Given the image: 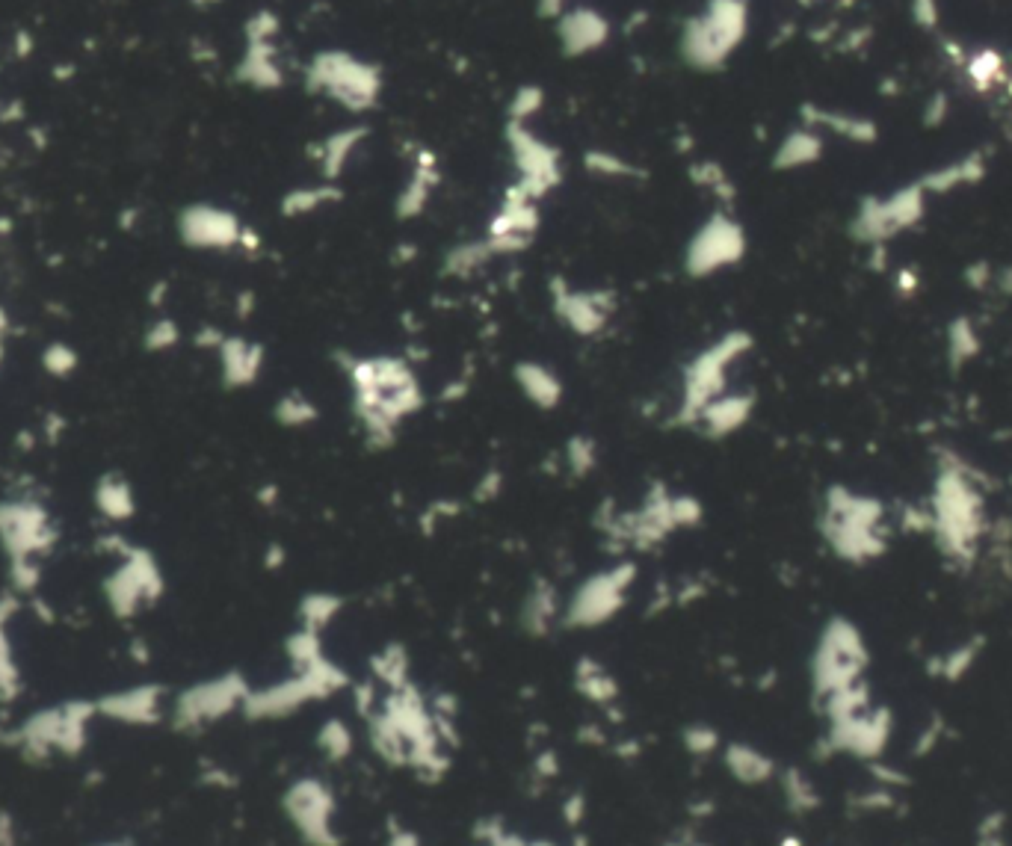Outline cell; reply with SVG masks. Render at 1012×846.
<instances>
[{
    "label": "cell",
    "instance_id": "40",
    "mask_svg": "<svg viewBox=\"0 0 1012 846\" xmlns=\"http://www.w3.org/2000/svg\"><path fill=\"white\" fill-rule=\"evenodd\" d=\"M391 846H418V841H415V835H409V832H400L397 838H391Z\"/></svg>",
    "mask_w": 1012,
    "mask_h": 846
},
{
    "label": "cell",
    "instance_id": "23",
    "mask_svg": "<svg viewBox=\"0 0 1012 846\" xmlns=\"http://www.w3.org/2000/svg\"><path fill=\"white\" fill-rule=\"evenodd\" d=\"M367 137L364 128H347V131H338L332 134L329 140L323 142L317 148V160H320V169L326 178H338L347 166V160L353 157V151L359 148V142Z\"/></svg>",
    "mask_w": 1012,
    "mask_h": 846
},
{
    "label": "cell",
    "instance_id": "21",
    "mask_svg": "<svg viewBox=\"0 0 1012 846\" xmlns=\"http://www.w3.org/2000/svg\"><path fill=\"white\" fill-rule=\"evenodd\" d=\"M575 687H578L583 699H589L595 705H610L619 696L616 678L598 660H592V657H583L578 663V669H575Z\"/></svg>",
    "mask_w": 1012,
    "mask_h": 846
},
{
    "label": "cell",
    "instance_id": "22",
    "mask_svg": "<svg viewBox=\"0 0 1012 846\" xmlns=\"http://www.w3.org/2000/svg\"><path fill=\"white\" fill-rule=\"evenodd\" d=\"M805 122L811 128H826V131H835L847 140L856 142H870L876 140V125L868 122V119H859V116H847V113H832V110H817V107H805L802 110Z\"/></svg>",
    "mask_w": 1012,
    "mask_h": 846
},
{
    "label": "cell",
    "instance_id": "36",
    "mask_svg": "<svg viewBox=\"0 0 1012 846\" xmlns=\"http://www.w3.org/2000/svg\"><path fill=\"white\" fill-rule=\"evenodd\" d=\"M725 764H728V770L734 773V776H740V778H749L755 776V770L758 773H764L761 767H764V761L752 752V749H746V746H728V752H725Z\"/></svg>",
    "mask_w": 1012,
    "mask_h": 846
},
{
    "label": "cell",
    "instance_id": "34",
    "mask_svg": "<svg viewBox=\"0 0 1012 846\" xmlns=\"http://www.w3.org/2000/svg\"><path fill=\"white\" fill-rule=\"evenodd\" d=\"M545 104V95L539 86H521L515 92V98L509 101V122L515 125H527V119H533Z\"/></svg>",
    "mask_w": 1012,
    "mask_h": 846
},
{
    "label": "cell",
    "instance_id": "10",
    "mask_svg": "<svg viewBox=\"0 0 1012 846\" xmlns=\"http://www.w3.org/2000/svg\"><path fill=\"white\" fill-rule=\"evenodd\" d=\"M551 302L560 323L578 338L601 335L616 311V296L610 290H575L563 279L551 282Z\"/></svg>",
    "mask_w": 1012,
    "mask_h": 846
},
{
    "label": "cell",
    "instance_id": "14",
    "mask_svg": "<svg viewBox=\"0 0 1012 846\" xmlns=\"http://www.w3.org/2000/svg\"><path fill=\"white\" fill-rule=\"evenodd\" d=\"M184 234L196 246H211V249H228L243 240L240 222L228 211L217 208H193L184 216Z\"/></svg>",
    "mask_w": 1012,
    "mask_h": 846
},
{
    "label": "cell",
    "instance_id": "31",
    "mask_svg": "<svg viewBox=\"0 0 1012 846\" xmlns=\"http://www.w3.org/2000/svg\"><path fill=\"white\" fill-rule=\"evenodd\" d=\"M276 418L285 423V426H308L320 418V409L299 391L293 394H285L276 406Z\"/></svg>",
    "mask_w": 1012,
    "mask_h": 846
},
{
    "label": "cell",
    "instance_id": "35",
    "mask_svg": "<svg viewBox=\"0 0 1012 846\" xmlns=\"http://www.w3.org/2000/svg\"><path fill=\"white\" fill-rule=\"evenodd\" d=\"M586 169L595 172V175H604V178H628V175H634V166L625 163L622 157L610 154V151H589L586 154Z\"/></svg>",
    "mask_w": 1012,
    "mask_h": 846
},
{
    "label": "cell",
    "instance_id": "37",
    "mask_svg": "<svg viewBox=\"0 0 1012 846\" xmlns=\"http://www.w3.org/2000/svg\"><path fill=\"white\" fill-rule=\"evenodd\" d=\"M684 743H687V749H690V752H696V755H708V752H714V749H717V734H714L708 725H690V728L684 731Z\"/></svg>",
    "mask_w": 1012,
    "mask_h": 846
},
{
    "label": "cell",
    "instance_id": "20",
    "mask_svg": "<svg viewBox=\"0 0 1012 846\" xmlns=\"http://www.w3.org/2000/svg\"><path fill=\"white\" fill-rule=\"evenodd\" d=\"M557 616H560V601H557L554 586L545 583V580H536V586L530 589V595L524 601V613H521L524 628L536 636L548 634Z\"/></svg>",
    "mask_w": 1012,
    "mask_h": 846
},
{
    "label": "cell",
    "instance_id": "12",
    "mask_svg": "<svg viewBox=\"0 0 1012 846\" xmlns=\"http://www.w3.org/2000/svg\"><path fill=\"white\" fill-rule=\"evenodd\" d=\"M921 213H924L921 187L900 190L897 196H891L885 202L868 199L856 216V234L862 240H885L894 231H903L906 225H912Z\"/></svg>",
    "mask_w": 1012,
    "mask_h": 846
},
{
    "label": "cell",
    "instance_id": "16",
    "mask_svg": "<svg viewBox=\"0 0 1012 846\" xmlns=\"http://www.w3.org/2000/svg\"><path fill=\"white\" fill-rule=\"evenodd\" d=\"M515 385L524 394L527 403H533L536 409H557L563 403V379L542 361H518L515 370Z\"/></svg>",
    "mask_w": 1012,
    "mask_h": 846
},
{
    "label": "cell",
    "instance_id": "1",
    "mask_svg": "<svg viewBox=\"0 0 1012 846\" xmlns=\"http://www.w3.org/2000/svg\"><path fill=\"white\" fill-rule=\"evenodd\" d=\"M353 412L373 447H388L403 421L424 409V388L415 370L397 355L350 361Z\"/></svg>",
    "mask_w": 1012,
    "mask_h": 846
},
{
    "label": "cell",
    "instance_id": "27",
    "mask_svg": "<svg viewBox=\"0 0 1012 846\" xmlns=\"http://www.w3.org/2000/svg\"><path fill=\"white\" fill-rule=\"evenodd\" d=\"M370 669L388 690H397V687L409 684V657L400 645H385L370 660Z\"/></svg>",
    "mask_w": 1012,
    "mask_h": 846
},
{
    "label": "cell",
    "instance_id": "28",
    "mask_svg": "<svg viewBox=\"0 0 1012 846\" xmlns=\"http://www.w3.org/2000/svg\"><path fill=\"white\" fill-rule=\"evenodd\" d=\"M489 258H492V249H489L486 240L462 243V246H456V249L444 258V273H450V276H471V273L480 270Z\"/></svg>",
    "mask_w": 1012,
    "mask_h": 846
},
{
    "label": "cell",
    "instance_id": "19",
    "mask_svg": "<svg viewBox=\"0 0 1012 846\" xmlns=\"http://www.w3.org/2000/svg\"><path fill=\"white\" fill-rule=\"evenodd\" d=\"M222 370H225V379L231 385H249L258 379L261 367H264V350L258 344H249V341H240V338H231L225 341L222 347Z\"/></svg>",
    "mask_w": 1012,
    "mask_h": 846
},
{
    "label": "cell",
    "instance_id": "30",
    "mask_svg": "<svg viewBox=\"0 0 1012 846\" xmlns=\"http://www.w3.org/2000/svg\"><path fill=\"white\" fill-rule=\"evenodd\" d=\"M317 746L323 749L326 758L341 761V758H347L353 752V734H350V728L341 719H329L320 728V734H317Z\"/></svg>",
    "mask_w": 1012,
    "mask_h": 846
},
{
    "label": "cell",
    "instance_id": "6",
    "mask_svg": "<svg viewBox=\"0 0 1012 846\" xmlns=\"http://www.w3.org/2000/svg\"><path fill=\"white\" fill-rule=\"evenodd\" d=\"M634 580H637V565L634 563H619L586 577L563 610L566 625L569 628L607 625L625 607Z\"/></svg>",
    "mask_w": 1012,
    "mask_h": 846
},
{
    "label": "cell",
    "instance_id": "7",
    "mask_svg": "<svg viewBox=\"0 0 1012 846\" xmlns=\"http://www.w3.org/2000/svg\"><path fill=\"white\" fill-rule=\"evenodd\" d=\"M746 252V234L740 222H734L728 213H714L690 240L684 255V270L693 279H708L720 270L734 267Z\"/></svg>",
    "mask_w": 1012,
    "mask_h": 846
},
{
    "label": "cell",
    "instance_id": "5",
    "mask_svg": "<svg viewBox=\"0 0 1012 846\" xmlns=\"http://www.w3.org/2000/svg\"><path fill=\"white\" fill-rule=\"evenodd\" d=\"M308 86L335 104L362 113L370 110L382 95V74L376 66L356 60L344 51H323L308 66Z\"/></svg>",
    "mask_w": 1012,
    "mask_h": 846
},
{
    "label": "cell",
    "instance_id": "18",
    "mask_svg": "<svg viewBox=\"0 0 1012 846\" xmlns=\"http://www.w3.org/2000/svg\"><path fill=\"white\" fill-rule=\"evenodd\" d=\"M435 184H438L435 157L430 151H421V154H418V163H415V172H412V181L406 184V190H403L400 199H397V213H400L403 219L418 216V213L427 208Z\"/></svg>",
    "mask_w": 1012,
    "mask_h": 846
},
{
    "label": "cell",
    "instance_id": "11",
    "mask_svg": "<svg viewBox=\"0 0 1012 846\" xmlns=\"http://www.w3.org/2000/svg\"><path fill=\"white\" fill-rule=\"evenodd\" d=\"M539 231V211H536V199H530L527 193H521L515 184L506 190L504 205L495 213L486 243L492 249V255H512L521 252L533 243Z\"/></svg>",
    "mask_w": 1012,
    "mask_h": 846
},
{
    "label": "cell",
    "instance_id": "15",
    "mask_svg": "<svg viewBox=\"0 0 1012 846\" xmlns=\"http://www.w3.org/2000/svg\"><path fill=\"white\" fill-rule=\"evenodd\" d=\"M610 36V24L595 9H572L560 18V42L569 57H583L598 51Z\"/></svg>",
    "mask_w": 1012,
    "mask_h": 846
},
{
    "label": "cell",
    "instance_id": "17",
    "mask_svg": "<svg viewBox=\"0 0 1012 846\" xmlns=\"http://www.w3.org/2000/svg\"><path fill=\"white\" fill-rule=\"evenodd\" d=\"M752 406H755L752 394H728L725 391L723 397H717L714 403H708L702 409V415L696 418L693 426L708 438H725L749 421Z\"/></svg>",
    "mask_w": 1012,
    "mask_h": 846
},
{
    "label": "cell",
    "instance_id": "3",
    "mask_svg": "<svg viewBox=\"0 0 1012 846\" xmlns=\"http://www.w3.org/2000/svg\"><path fill=\"white\" fill-rule=\"evenodd\" d=\"M749 347H752V338L746 332H725L720 341H714L711 347H705L702 353L690 358L681 376V400H678L675 423L693 426L708 403L723 397L728 391V370L749 353Z\"/></svg>",
    "mask_w": 1012,
    "mask_h": 846
},
{
    "label": "cell",
    "instance_id": "29",
    "mask_svg": "<svg viewBox=\"0 0 1012 846\" xmlns=\"http://www.w3.org/2000/svg\"><path fill=\"white\" fill-rule=\"evenodd\" d=\"M338 199H341V190H335V187H302V190L290 193L282 211H285V216H302V213L320 211L323 205H332Z\"/></svg>",
    "mask_w": 1012,
    "mask_h": 846
},
{
    "label": "cell",
    "instance_id": "9",
    "mask_svg": "<svg viewBox=\"0 0 1012 846\" xmlns=\"http://www.w3.org/2000/svg\"><path fill=\"white\" fill-rule=\"evenodd\" d=\"M335 808V793L320 778H299L285 796L290 823L311 846H338Z\"/></svg>",
    "mask_w": 1012,
    "mask_h": 846
},
{
    "label": "cell",
    "instance_id": "24",
    "mask_svg": "<svg viewBox=\"0 0 1012 846\" xmlns=\"http://www.w3.org/2000/svg\"><path fill=\"white\" fill-rule=\"evenodd\" d=\"M820 154H823V140L811 128H802V131H794L782 140L773 166L776 169H799V166L814 163Z\"/></svg>",
    "mask_w": 1012,
    "mask_h": 846
},
{
    "label": "cell",
    "instance_id": "39",
    "mask_svg": "<svg viewBox=\"0 0 1012 846\" xmlns=\"http://www.w3.org/2000/svg\"><path fill=\"white\" fill-rule=\"evenodd\" d=\"M539 6H542L545 15H560L563 12V0H539Z\"/></svg>",
    "mask_w": 1012,
    "mask_h": 846
},
{
    "label": "cell",
    "instance_id": "4",
    "mask_svg": "<svg viewBox=\"0 0 1012 846\" xmlns=\"http://www.w3.org/2000/svg\"><path fill=\"white\" fill-rule=\"evenodd\" d=\"M746 27V0H711L702 15L687 21L681 36V54L693 69H720L746 39Z\"/></svg>",
    "mask_w": 1012,
    "mask_h": 846
},
{
    "label": "cell",
    "instance_id": "38",
    "mask_svg": "<svg viewBox=\"0 0 1012 846\" xmlns=\"http://www.w3.org/2000/svg\"><path fill=\"white\" fill-rule=\"evenodd\" d=\"M912 18L924 30H939V0H912Z\"/></svg>",
    "mask_w": 1012,
    "mask_h": 846
},
{
    "label": "cell",
    "instance_id": "2",
    "mask_svg": "<svg viewBox=\"0 0 1012 846\" xmlns=\"http://www.w3.org/2000/svg\"><path fill=\"white\" fill-rule=\"evenodd\" d=\"M702 515L705 509L693 494H672L657 483L637 509L613 515L601 512V533L619 548L651 551L663 545V539H669L672 533L696 527Z\"/></svg>",
    "mask_w": 1012,
    "mask_h": 846
},
{
    "label": "cell",
    "instance_id": "32",
    "mask_svg": "<svg viewBox=\"0 0 1012 846\" xmlns=\"http://www.w3.org/2000/svg\"><path fill=\"white\" fill-rule=\"evenodd\" d=\"M595 462H598V447H595L592 438L578 435V438H572V441L566 444V468H569L575 477H586V474L595 468Z\"/></svg>",
    "mask_w": 1012,
    "mask_h": 846
},
{
    "label": "cell",
    "instance_id": "33",
    "mask_svg": "<svg viewBox=\"0 0 1012 846\" xmlns=\"http://www.w3.org/2000/svg\"><path fill=\"white\" fill-rule=\"evenodd\" d=\"M690 175H693V181H696L699 187L711 190V193L720 196V199H731V196H734V187H731L728 175L723 172V166H717L714 160L696 163V166L690 169Z\"/></svg>",
    "mask_w": 1012,
    "mask_h": 846
},
{
    "label": "cell",
    "instance_id": "8",
    "mask_svg": "<svg viewBox=\"0 0 1012 846\" xmlns=\"http://www.w3.org/2000/svg\"><path fill=\"white\" fill-rule=\"evenodd\" d=\"M506 142L518 169V181L515 187L521 193H527L530 199H545L563 178V166H560V151L545 140H539L527 125H506Z\"/></svg>",
    "mask_w": 1012,
    "mask_h": 846
},
{
    "label": "cell",
    "instance_id": "25",
    "mask_svg": "<svg viewBox=\"0 0 1012 846\" xmlns=\"http://www.w3.org/2000/svg\"><path fill=\"white\" fill-rule=\"evenodd\" d=\"M965 74H968V80L980 89V92H986V89H992L995 83H1001L1004 77H1007V63H1004V57H1001V51H995V48H980V51H971L968 57H965Z\"/></svg>",
    "mask_w": 1012,
    "mask_h": 846
},
{
    "label": "cell",
    "instance_id": "13",
    "mask_svg": "<svg viewBox=\"0 0 1012 846\" xmlns=\"http://www.w3.org/2000/svg\"><path fill=\"white\" fill-rule=\"evenodd\" d=\"M249 687L243 684V678L237 675H225L219 681L202 684L199 690H193L190 696H184L181 702V719L184 722H211L222 713L234 710L237 705H246Z\"/></svg>",
    "mask_w": 1012,
    "mask_h": 846
},
{
    "label": "cell",
    "instance_id": "26",
    "mask_svg": "<svg viewBox=\"0 0 1012 846\" xmlns=\"http://www.w3.org/2000/svg\"><path fill=\"white\" fill-rule=\"evenodd\" d=\"M344 601L338 595H329V592H314V595H305V601L299 604V622L305 631H314L320 634L338 613H341Z\"/></svg>",
    "mask_w": 1012,
    "mask_h": 846
}]
</instances>
